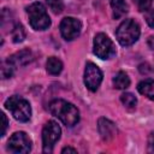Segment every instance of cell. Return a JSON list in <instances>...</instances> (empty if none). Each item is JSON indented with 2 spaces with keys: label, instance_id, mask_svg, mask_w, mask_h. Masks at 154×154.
I'll return each instance as SVG.
<instances>
[{
  "label": "cell",
  "instance_id": "6da1fadb",
  "mask_svg": "<svg viewBox=\"0 0 154 154\" xmlns=\"http://www.w3.org/2000/svg\"><path fill=\"white\" fill-rule=\"evenodd\" d=\"M49 111L54 117L60 119L64 123V125H66L69 128L75 126L79 120L78 109L72 103H70L65 100H61V99L53 100L49 103Z\"/></svg>",
  "mask_w": 154,
  "mask_h": 154
},
{
  "label": "cell",
  "instance_id": "7a4b0ae2",
  "mask_svg": "<svg viewBox=\"0 0 154 154\" xmlns=\"http://www.w3.org/2000/svg\"><path fill=\"white\" fill-rule=\"evenodd\" d=\"M140 34H141L140 25L134 19L123 20L116 30V36H117L118 42L124 47L134 45L138 40Z\"/></svg>",
  "mask_w": 154,
  "mask_h": 154
},
{
  "label": "cell",
  "instance_id": "3957f363",
  "mask_svg": "<svg viewBox=\"0 0 154 154\" xmlns=\"http://www.w3.org/2000/svg\"><path fill=\"white\" fill-rule=\"evenodd\" d=\"M29 16V23L35 30H46L51 25V18L46 11V7L41 2H34L26 7Z\"/></svg>",
  "mask_w": 154,
  "mask_h": 154
},
{
  "label": "cell",
  "instance_id": "277c9868",
  "mask_svg": "<svg viewBox=\"0 0 154 154\" xmlns=\"http://www.w3.org/2000/svg\"><path fill=\"white\" fill-rule=\"evenodd\" d=\"M5 107L12 113L13 118L16 120H19V122H28L31 117V107H30V103L20 97V96H17V95H13L11 97H8L6 101H5Z\"/></svg>",
  "mask_w": 154,
  "mask_h": 154
},
{
  "label": "cell",
  "instance_id": "5b68a950",
  "mask_svg": "<svg viewBox=\"0 0 154 154\" xmlns=\"http://www.w3.org/2000/svg\"><path fill=\"white\" fill-rule=\"evenodd\" d=\"M60 126L54 120H48L42 130V148L45 153H52L57 141L60 138Z\"/></svg>",
  "mask_w": 154,
  "mask_h": 154
},
{
  "label": "cell",
  "instance_id": "8992f818",
  "mask_svg": "<svg viewBox=\"0 0 154 154\" xmlns=\"http://www.w3.org/2000/svg\"><path fill=\"white\" fill-rule=\"evenodd\" d=\"M94 54L100 59H111L116 55V47L112 40L103 32H100L94 38Z\"/></svg>",
  "mask_w": 154,
  "mask_h": 154
},
{
  "label": "cell",
  "instance_id": "52a82bcc",
  "mask_svg": "<svg viewBox=\"0 0 154 154\" xmlns=\"http://www.w3.org/2000/svg\"><path fill=\"white\" fill-rule=\"evenodd\" d=\"M7 150H10L11 153H14V154L29 153L31 150V140L23 131L14 132L8 140Z\"/></svg>",
  "mask_w": 154,
  "mask_h": 154
},
{
  "label": "cell",
  "instance_id": "ba28073f",
  "mask_svg": "<svg viewBox=\"0 0 154 154\" xmlns=\"http://www.w3.org/2000/svg\"><path fill=\"white\" fill-rule=\"evenodd\" d=\"M102 82V72L94 63H87L84 70V84L90 91H96Z\"/></svg>",
  "mask_w": 154,
  "mask_h": 154
},
{
  "label": "cell",
  "instance_id": "9c48e42d",
  "mask_svg": "<svg viewBox=\"0 0 154 154\" xmlns=\"http://www.w3.org/2000/svg\"><path fill=\"white\" fill-rule=\"evenodd\" d=\"M81 30H82V23L77 18L66 17L60 23V32L63 37L67 41L77 38L81 34Z\"/></svg>",
  "mask_w": 154,
  "mask_h": 154
},
{
  "label": "cell",
  "instance_id": "30bf717a",
  "mask_svg": "<svg viewBox=\"0 0 154 154\" xmlns=\"http://www.w3.org/2000/svg\"><path fill=\"white\" fill-rule=\"evenodd\" d=\"M32 59H34V57H32L31 51H29V49H22L19 52L12 54L11 57H8L7 60H6V64H8L13 69H16L18 66H24V65L29 64Z\"/></svg>",
  "mask_w": 154,
  "mask_h": 154
},
{
  "label": "cell",
  "instance_id": "8fae6325",
  "mask_svg": "<svg viewBox=\"0 0 154 154\" xmlns=\"http://www.w3.org/2000/svg\"><path fill=\"white\" fill-rule=\"evenodd\" d=\"M97 129H99V134H100V136L103 141L112 140L117 134L116 124L113 122H111L109 119H106V118H100L99 119Z\"/></svg>",
  "mask_w": 154,
  "mask_h": 154
},
{
  "label": "cell",
  "instance_id": "7c38bea8",
  "mask_svg": "<svg viewBox=\"0 0 154 154\" xmlns=\"http://www.w3.org/2000/svg\"><path fill=\"white\" fill-rule=\"evenodd\" d=\"M111 7L113 10V17L116 19L122 18L129 11V6L125 0H111Z\"/></svg>",
  "mask_w": 154,
  "mask_h": 154
},
{
  "label": "cell",
  "instance_id": "4fadbf2b",
  "mask_svg": "<svg viewBox=\"0 0 154 154\" xmlns=\"http://www.w3.org/2000/svg\"><path fill=\"white\" fill-rule=\"evenodd\" d=\"M137 90L142 95L147 96L149 100H154V81L153 79H144L140 82L137 85Z\"/></svg>",
  "mask_w": 154,
  "mask_h": 154
},
{
  "label": "cell",
  "instance_id": "5bb4252c",
  "mask_svg": "<svg viewBox=\"0 0 154 154\" xmlns=\"http://www.w3.org/2000/svg\"><path fill=\"white\" fill-rule=\"evenodd\" d=\"M46 69L51 75H59L63 70V63L55 57H49L46 63Z\"/></svg>",
  "mask_w": 154,
  "mask_h": 154
},
{
  "label": "cell",
  "instance_id": "9a60e30c",
  "mask_svg": "<svg viewBox=\"0 0 154 154\" xmlns=\"http://www.w3.org/2000/svg\"><path fill=\"white\" fill-rule=\"evenodd\" d=\"M113 85L117 89H126L130 85V78L124 71H119L113 77Z\"/></svg>",
  "mask_w": 154,
  "mask_h": 154
},
{
  "label": "cell",
  "instance_id": "2e32d148",
  "mask_svg": "<svg viewBox=\"0 0 154 154\" xmlns=\"http://www.w3.org/2000/svg\"><path fill=\"white\" fill-rule=\"evenodd\" d=\"M120 101H122V103L124 105V107L128 108L129 111L135 109L136 103H137V99H136L135 95L131 94V93H124V94H122V95H120Z\"/></svg>",
  "mask_w": 154,
  "mask_h": 154
},
{
  "label": "cell",
  "instance_id": "e0dca14e",
  "mask_svg": "<svg viewBox=\"0 0 154 154\" xmlns=\"http://www.w3.org/2000/svg\"><path fill=\"white\" fill-rule=\"evenodd\" d=\"M11 36H12V41L14 43H18V42H22L24 38H25V30H24V26L19 23H17L13 29H12V32H11Z\"/></svg>",
  "mask_w": 154,
  "mask_h": 154
},
{
  "label": "cell",
  "instance_id": "ac0fdd59",
  "mask_svg": "<svg viewBox=\"0 0 154 154\" xmlns=\"http://www.w3.org/2000/svg\"><path fill=\"white\" fill-rule=\"evenodd\" d=\"M46 2L53 13H60L64 10V4L61 0H46Z\"/></svg>",
  "mask_w": 154,
  "mask_h": 154
},
{
  "label": "cell",
  "instance_id": "d6986e66",
  "mask_svg": "<svg viewBox=\"0 0 154 154\" xmlns=\"http://www.w3.org/2000/svg\"><path fill=\"white\" fill-rule=\"evenodd\" d=\"M137 5V8L141 11V12H146L150 8V5L153 2V0H134Z\"/></svg>",
  "mask_w": 154,
  "mask_h": 154
},
{
  "label": "cell",
  "instance_id": "ffe728a7",
  "mask_svg": "<svg viewBox=\"0 0 154 154\" xmlns=\"http://www.w3.org/2000/svg\"><path fill=\"white\" fill-rule=\"evenodd\" d=\"M144 18H146V22L148 23V25L150 28H154V8H149L148 11H146Z\"/></svg>",
  "mask_w": 154,
  "mask_h": 154
},
{
  "label": "cell",
  "instance_id": "44dd1931",
  "mask_svg": "<svg viewBox=\"0 0 154 154\" xmlns=\"http://www.w3.org/2000/svg\"><path fill=\"white\" fill-rule=\"evenodd\" d=\"M1 119H2V129H1V136H5L7 126H8V120L5 116V113H1Z\"/></svg>",
  "mask_w": 154,
  "mask_h": 154
},
{
  "label": "cell",
  "instance_id": "7402d4cb",
  "mask_svg": "<svg viewBox=\"0 0 154 154\" xmlns=\"http://www.w3.org/2000/svg\"><path fill=\"white\" fill-rule=\"evenodd\" d=\"M148 152L154 153V132H152L148 137Z\"/></svg>",
  "mask_w": 154,
  "mask_h": 154
},
{
  "label": "cell",
  "instance_id": "603a6c76",
  "mask_svg": "<svg viewBox=\"0 0 154 154\" xmlns=\"http://www.w3.org/2000/svg\"><path fill=\"white\" fill-rule=\"evenodd\" d=\"M61 153H63V154H65V153H73V154H76V153H77V149L71 148V147H65V148H63Z\"/></svg>",
  "mask_w": 154,
  "mask_h": 154
},
{
  "label": "cell",
  "instance_id": "cb8c5ba5",
  "mask_svg": "<svg viewBox=\"0 0 154 154\" xmlns=\"http://www.w3.org/2000/svg\"><path fill=\"white\" fill-rule=\"evenodd\" d=\"M148 46H149L152 49H154V36H150V37L148 38Z\"/></svg>",
  "mask_w": 154,
  "mask_h": 154
},
{
  "label": "cell",
  "instance_id": "d4e9b609",
  "mask_svg": "<svg viewBox=\"0 0 154 154\" xmlns=\"http://www.w3.org/2000/svg\"><path fill=\"white\" fill-rule=\"evenodd\" d=\"M153 1H154V0H153Z\"/></svg>",
  "mask_w": 154,
  "mask_h": 154
}]
</instances>
